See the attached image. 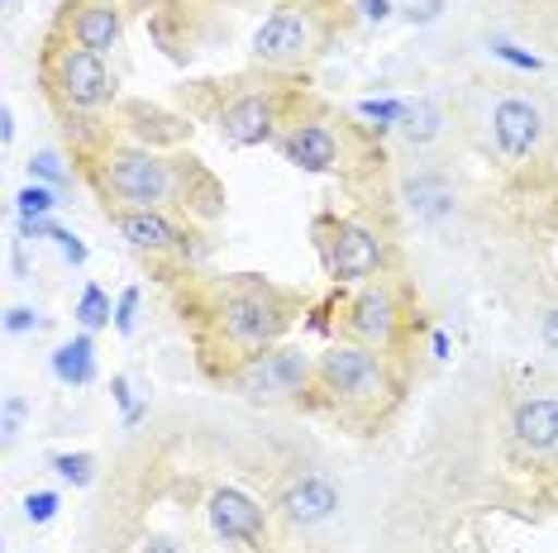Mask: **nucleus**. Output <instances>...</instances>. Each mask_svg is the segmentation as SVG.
Masks as SVG:
<instances>
[{"label": "nucleus", "mask_w": 558, "mask_h": 553, "mask_svg": "<svg viewBox=\"0 0 558 553\" xmlns=\"http://www.w3.org/2000/svg\"><path fill=\"white\" fill-rule=\"evenodd\" d=\"M48 368H53V377L62 386H92L96 382V339L86 330L62 339L53 348V358H48Z\"/></svg>", "instance_id": "a211bd4d"}, {"label": "nucleus", "mask_w": 558, "mask_h": 553, "mask_svg": "<svg viewBox=\"0 0 558 553\" xmlns=\"http://www.w3.org/2000/svg\"><path fill=\"white\" fill-rule=\"evenodd\" d=\"M48 468L58 482L77 487V492L96 482V454H86V448H58V454H48Z\"/></svg>", "instance_id": "412c9836"}, {"label": "nucleus", "mask_w": 558, "mask_h": 553, "mask_svg": "<svg viewBox=\"0 0 558 553\" xmlns=\"http://www.w3.org/2000/svg\"><path fill=\"white\" fill-rule=\"evenodd\" d=\"M511 434L525 454H558V396H525L511 415Z\"/></svg>", "instance_id": "dca6fc26"}, {"label": "nucleus", "mask_w": 558, "mask_h": 553, "mask_svg": "<svg viewBox=\"0 0 558 553\" xmlns=\"http://www.w3.org/2000/svg\"><path fill=\"white\" fill-rule=\"evenodd\" d=\"M301 306H306V300H296L291 292L263 282V276H253V272H239L234 282H225L210 300V334H215V344H220L225 362L282 344Z\"/></svg>", "instance_id": "f03ea898"}, {"label": "nucleus", "mask_w": 558, "mask_h": 553, "mask_svg": "<svg viewBox=\"0 0 558 553\" xmlns=\"http://www.w3.org/2000/svg\"><path fill=\"white\" fill-rule=\"evenodd\" d=\"M353 5H359V15L367 24H387L391 15H397V5H391V0H353Z\"/></svg>", "instance_id": "7c9ffc66"}, {"label": "nucleus", "mask_w": 558, "mask_h": 553, "mask_svg": "<svg viewBox=\"0 0 558 553\" xmlns=\"http://www.w3.org/2000/svg\"><path fill=\"white\" fill-rule=\"evenodd\" d=\"M58 206H62V192L58 186H44V182H24L20 196H15L20 220H48Z\"/></svg>", "instance_id": "5701e85b"}, {"label": "nucleus", "mask_w": 558, "mask_h": 553, "mask_svg": "<svg viewBox=\"0 0 558 553\" xmlns=\"http://www.w3.org/2000/svg\"><path fill=\"white\" fill-rule=\"evenodd\" d=\"M206 525L215 539L234 549H263L272 530V511L258 496H248L244 487H215L206 496Z\"/></svg>", "instance_id": "9b49d317"}, {"label": "nucleus", "mask_w": 558, "mask_h": 553, "mask_svg": "<svg viewBox=\"0 0 558 553\" xmlns=\"http://www.w3.org/2000/svg\"><path fill=\"white\" fill-rule=\"evenodd\" d=\"M325 48V10L315 0H282L253 29L248 58L268 72H301Z\"/></svg>", "instance_id": "423d86ee"}, {"label": "nucleus", "mask_w": 558, "mask_h": 553, "mask_svg": "<svg viewBox=\"0 0 558 553\" xmlns=\"http://www.w3.org/2000/svg\"><path fill=\"white\" fill-rule=\"evenodd\" d=\"M401 200L421 224H444L453 216V182L444 172H415V177L401 182Z\"/></svg>", "instance_id": "f3484780"}, {"label": "nucleus", "mask_w": 558, "mask_h": 553, "mask_svg": "<svg viewBox=\"0 0 558 553\" xmlns=\"http://www.w3.org/2000/svg\"><path fill=\"white\" fill-rule=\"evenodd\" d=\"M44 82L62 115H100L106 106H116V72L106 67V58L68 39L44 53Z\"/></svg>", "instance_id": "0eeeda50"}, {"label": "nucleus", "mask_w": 558, "mask_h": 553, "mask_svg": "<svg viewBox=\"0 0 558 553\" xmlns=\"http://www.w3.org/2000/svg\"><path fill=\"white\" fill-rule=\"evenodd\" d=\"M320 268L335 286H363L391 268V230L373 216H320L315 220Z\"/></svg>", "instance_id": "39448f33"}, {"label": "nucleus", "mask_w": 558, "mask_h": 553, "mask_svg": "<svg viewBox=\"0 0 558 553\" xmlns=\"http://www.w3.org/2000/svg\"><path fill=\"white\" fill-rule=\"evenodd\" d=\"M24 525H34V530H44V525H53L58 520V511H62V496L53 492V487H34V492H24Z\"/></svg>", "instance_id": "b1692460"}, {"label": "nucleus", "mask_w": 558, "mask_h": 553, "mask_svg": "<svg viewBox=\"0 0 558 553\" xmlns=\"http://www.w3.org/2000/svg\"><path fill=\"white\" fill-rule=\"evenodd\" d=\"M429 358H453V339L449 334H444V330H435V334H429Z\"/></svg>", "instance_id": "f704fd0d"}, {"label": "nucleus", "mask_w": 558, "mask_h": 553, "mask_svg": "<svg viewBox=\"0 0 558 553\" xmlns=\"http://www.w3.org/2000/svg\"><path fill=\"white\" fill-rule=\"evenodd\" d=\"M220 386L234 392L248 406H301L315 392V358L301 344H282L263 348V354L234 358L220 368Z\"/></svg>", "instance_id": "20e7f679"}, {"label": "nucleus", "mask_w": 558, "mask_h": 553, "mask_svg": "<svg viewBox=\"0 0 558 553\" xmlns=\"http://www.w3.org/2000/svg\"><path fill=\"white\" fill-rule=\"evenodd\" d=\"M487 130H492V144H497L501 158L511 162H530L544 144V110L539 100L530 96H501L487 115Z\"/></svg>", "instance_id": "ddd939ff"}, {"label": "nucleus", "mask_w": 558, "mask_h": 553, "mask_svg": "<svg viewBox=\"0 0 558 553\" xmlns=\"http://www.w3.org/2000/svg\"><path fill=\"white\" fill-rule=\"evenodd\" d=\"M0 5H5V10H15V0H0Z\"/></svg>", "instance_id": "e433bc0d"}, {"label": "nucleus", "mask_w": 558, "mask_h": 553, "mask_svg": "<svg viewBox=\"0 0 558 553\" xmlns=\"http://www.w3.org/2000/svg\"><path fill=\"white\" fill-rule=\"evenodd\" d=\"M24 415H29V401H24V396H5V420H0V439H5V448H15V439L24 430Z\"/></svg>", "instance_id": "c85d7f7f"}, {"label": "nucleus", "mask_w": 558, "mask_h": 553, "mask_svg": "<svg viewBox=\"0 0 558 553\" xmlns=\"http://www.w3.org/2000/svg\"><path fill=\"white\" fill-rule=\"evenodd\" d=\"M138 553H186V544L172 534H148L144 544H138Z\"/></svg>", "instance_id": "473e14b6"}, {"label": "nucleus", "mask_w": 558, "mask_h": 553, "mask_svg": "<svg viewBox=\"0 0 558 553\" xmlns=\"http://www.w3.org/2000/svg\"><path fill=\"white\" fill-rule=\"evenodd\" d=\"M411 110V100H359V120H367V130H397Z\"/></svg>", "instance_id": "393cba45"}, {"label": "nucleus", "mask_w": 558, "mask_h": 553, "mask_svg": "<svg viewBox=\"0 0 558 553\" xmlns=\"http://www.w3.org/2000/svg\"><path fill=\"white\" fill-rule=\"evenodd\" d=\"M53 244L62 248V258H68L72 268H86V258H92V254H86V244H82V238L72 234V230H58V234H53Z\"/></svg>", "instance_id": "c756f323"}, {"label": "nucleus", "mask_w": 558, "mask_h": 553, "mask_svg": "<svg viewBox=\"0 0 558 553\" xmlns=\"http://www.w3.org/2000/svg\"><path fill=\"white\" fill-rule=\"evenodd\" d=\"M138 300H144L138 286H124V292H120V300H116V334L130 339L138 330Z\"/></svg>", "instance_id": "cd10ccee"}, {"label": "nucleus", "mask_w": 558, "mask_h": 553, "mask_svg": "<svg viewBox=\"0 0 558 553\" xmlns=\"http://www.w3.org/2000/svg\"><path fill=\"white\" fill-rule=\"evenodd\" d=\"M405 296L391 276H377V282H363V286H349V296L335 306V324H339V339H353V344H367V348H391L401 344L405 334Z\"/></svg>", "instance_id": "6e6552de"}, {"label": "nucleus", "mask_w": 558, "mask_h": 553, "mask_svg": "<svg viewBox=\"0 0 558 553\" xmlns=\"http://www.w3.org/2000/svg\"><path fill=\"white\" fill-rule=\"evenodd\" d=\"M72 320H77L86 334L116 330V300H110V292L100 282H86L77 292V306H72Z\"/></svg>", "instance_id": "aec40b11"}, {"label": "nucleus", "mask_w": 558, "mask_h": 553, "mask_svg": "<svg viewBox=\"0 0 558 553\" xmlns=\"http://www.w3.org/2000/svg\"><path fill=\"white\" fill-rule=\"evenodd\" d=\"M24 168H29V182L58 186V192H68V186H72V177H77V168H72V162L62 158L58 148H34Z\"/></svg>", "instance_id": "4be33fe9"}, {"label": "nucleus", "mask_w": 558, "mask_h": 553, "mask_svg": "<svg viewBox=\"0 0 558 553\" xmlns=\"http://www.w3.org/2000/svg\"><path fill=\"white\" fill-rule=\"evenodd\" d=\"M287 124H291V115H287L277 86H239V91L215 110V134L230 148L277 144V134H282Z\"/></svg>", "instance_id": "9d476101"}, {"label": "nucleus", "mask_w": 558, "mask_h": 553, "mask_svg": "<svg viewBox=\"0 0 558 553\" xmlns=\"http://www.w3.org/2000/svg\"><path fill=\"white\" fill-rule=\"evenodd\" d=\"M487 53H492V58H501L506 67H515V72H539V67H544V62H539L535 53H525V48H515L511 39H492V44H487Z\"/></svg>", "instance_id": "bb28decb"}, {"label": "nucleus", "mask_w": 558, "mask_h": 553, "mask_svg": "<svg viewBox=\"0 0 558 553\" xmlns=\"http://www.w3.org/2000/svg\"><path fill=\"white\" fill-rule=\"evenodd\" d=\"M277 153H282L296 172L311 177H339L353 162V130L335 115H291V124L277 134Z\"/></svg>", "instance_id": "1a4fd4ad"}, {"label": "nucleus", "mask_w": 558, "mask_h": 553, "mask_svg": "<svg viewBox=\"0 0 558 553\" xmlns=\"http://www.w3.org/2000/svg\"><path fill=\"white\" fill-rule=\"evenodd\" d=\"M110 224L134 254L148 258H186L196 244V230L172 210H106Z\"/></svg>", "instance_id": "f8f14e48"}, {"label": "nucleus", "mask_w": 558, "mask_h": 553, "mask_svg": "<svg viewBox=\"0 0 558 553\" xmlns=\"http://www.w3.org/2000/svg\"><path fill=\"white\" fill-rule=\"evenodd\" d=\"M339 506H344V496H339V487L329 482L325 472L296 477V482H287L272 501V511L282 515L291 530H315V525H325L329 515H339Z\"/></svg>", "instance_id": "2eb2a0df"}, {"label": "nucleus", "mask_w": 558, "mask_h": 553, "mask_svg": "<svg viewBox=\"0 0 558 553\" xmlns=\"http://www.w3.org/2000/svg\"><path fill=\"white\" fill-rule=\"evenodd\" d=\"M86 172L106 210H172L182 220H215L225 210V186L192 153L106 138L96 153H86Z\"/></svg>", "instance_id": "f257e3e1"}, {"label": "nucleus", "mask_w": 558, "mask_h": 553, "mask_svg": "<svg viewBox=\"0 0 558 553\" xmlns=\"http://www.w3.org/2000/svg\"><path fill=\"white\" fill-rule=\"evenodd\" d=\"M62 39L96 58H110L124 39V5L120 0H72L62 15Z\"/></svg>", "instance_id": "4468645a"}, {"label": "nucleus", "mask_w": 558, "mask_h": 553, "mask_svg": "<svg viewBox=\"0 0 558 553\" xmlns=\"http://www.w3.org/2000/svg\"><path fill=\"white\" fill-rule=\"evenodd\" d=\"M401 382L391 368V354L383 348L353 344V339H335L315 354V396L335 415L349 420H373L397 401Z\"/></svg>", "instance_id": "7ed1b4c3"}, {"label": "nucleus", "mask_w": 558, "mask_h": 553, "mask_svg": "<svg viewBox=\"0 0 558 553\" xmlns=\"http://www.w3.org/2000/svg\"><path fill=\"white\" fill-rule=\"evenodd\" d=\"M44 330H48V316L39 306H10L5 310V334L24 339V334H44Z\"/></svg>", "instance_id": "a878e982"}, {"label": "nucleus", "mask_w": 558, "mask_h": 553, "mask_svg": "<svg viewBox=\"0 0 558 553\" xmlns=\"http://www.w3.org/2000/svg\"><path fill=\"white\" fill-rule=\"evenodd\" d=\"M539 339H544V348H549V354H558V300H554V306H544V316H539Z\"/></svg>", "instance_id": "2f4dec72"}, {"label": "nucleus", "mask_w": 558, "mask_h": 553, "mask_svg": "<svg viewBox=\"0 0 558 553\" xmlns=\"http://www.w3.org/2000/svg\"><path fill=\"white\" fill-rule=\"evenodd\" d=\"M0 138H5V144H15V106L0 110Z\"/></svg>", "instance_id": "c9c22d12"}, {"label": "nucleus", "mask_w": 558, "mask_h": 553, "mask_svg": "<svg viewBox=\"0 0 558 553\" xmlns=\"http://www.w3.org/2000/svg\"><path fill=\"white\" fill-rule=\"evenodd\" d=\"M444 124H449V115L439 110V100H411V110H405V120L397 124V134L411 148H429L444 134Z\"/></svg>", "instance_id": "6ab92c4d"}, {"label": "nucleus", "mask_w": 558, "mask_h": 553, "mask_svg": "<svg viewBox=\"0 0 558 553\" xmlns=\"http://www.w3.org/2000/svg\"><path fill=\"white\" fill-rule=\"evenodd\" d=\"M439 15H444V0H421V5L405 10V20H411V24H435Z\"/></svg>", "instance_id": "72a5a7b5"}]
</instances>
